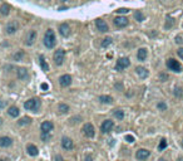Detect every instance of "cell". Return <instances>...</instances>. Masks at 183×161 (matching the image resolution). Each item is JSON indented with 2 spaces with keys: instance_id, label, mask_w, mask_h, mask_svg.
<instances>
[{
  "instance_id": "7",
  "label": "cell",
  "mask_w": 183,
  "mask_h": 161,
  "mask_svg": "<svg viewBox=\"0 0 183 161\" xmlns=\"http://www.w3.org/2000/svg\"><path fill=\"white\" fill-rule=\"evenodd\" d=\"M114 127V123L112 120H105L102 125H100V131L103 134H108L109 131H112V128Z\"/></svg>"
},
{
  "instance_id": "37",
  "label": "cell",
  "mask_w": 183,
  "mask_h": 161,
  "mask_svg": "<svg viewBox=\"0 0 183 161\" xmlns=\"http://www.w3.org/2000/svg\"><path fill=\"white\" fill-rule=\"evenodd\" d=\"M41 138L45 140V141H46V140L50 138V135H49V134H43V132H41Z\"/></svg>"
},
{
  "instance_id": "20",
  "label": "cell",
  "mask_w": 183,
  "mask_h": 161,
  "mask_svg": "<svg viewBox=\"0 0 183 161\" xmlns=\"http://www.w3.org/2000/svg\"><path fill=\"white\" fill-rule=\"evenodd\" d=\"M136 71H137V73H138V76L140 77V78H147L148 77V71H147L146 68H143V67H137L136 68Z\"/></svg>"
},
{
  "instance_id": "25",
  "label": "cell",
  "mask_w": 183,
  "mask_h": 161,
  "mask_svg": "<svg viewBox=\"0 0 183 161\" xmlns=\"http://www.w3.org/2000/svg\"><path fill=\"white\" fill-rule=\"evenodd\" d=\"M113 115H114L116 118H118V120H123V118H124V112L122 110H119V108L113 111Z\"/></svg>"
},
{
  "instance_id": "15",
  "label": "cell",
  "mask_w": 183,
  "mask_h": 161,
  "mask_svg": "<svg viewBox=\"0 0 183 161\" xmlns=\"http://www.w3.org/2000/svg\"><path fill=\"white\" fill-rule=\"evenodd\" d=\"M95 25L98 28V30H100V32H108V24L105 23V20H103V19H97L95 20Z\"/></svg>"
},
{
  "instance_id": "13",
  "label": "cell",
  "mask_w": 183,
  "mask_h": 161,
  "mask_svg": "<svg viewBox=\"0 0 183 161\" xmlns=\"http://www.w3.org/2000/svg\"><path fill=\"white\" fill-rule=\"evenodd\" d=\"M149 155H151V152L148 151V150H146V149H140V150H138L137 151V153H136V157L138 159V160H142V161H144V160H147L149 157Z\"/></svg>"
},
{
  "instance_id": "2",
  "label": "cell",
  "mask_w": 183,
  "mask_h": 161,
  "mask_svg": "<svg viewBox=\"0 0 183 161\" xmlns=\"http://www.w3.org/2000/svg\"><path fill=\"white\" fill-rule=\"evenodd\" d=\"M24 107L28 110V111H34L37 112L40 107V100L39 98H30L25 103H24Z\"/></svg>"
},
{
  "instance_id": "28",
  "label": "cell",
  "mask_w": 183,
  "mask_h": 161,
  "mask_svg": "<svg viewBox=\"0 0 183 161\" xmlns=\"http://www.w3.org/2000/svg\"><path fill=\"white\" fill-rule=\"evenodd\" d=\"M112 42H113V39H112L110 37H107V38H104L103 42H102V48H107L108 45L112 44Z\"/></svg>"
},
{
  "instance_id": "18",
  "label": "cell",
  "mask_w": 183,
  "mask_h": 161,
  "mask_svg": "<svg viewBox=\"0 0 183 161\" xmlns=\"http://www.w3.org/2000/svg\"><path fill=\"white\" fill-rule=\"evenodd\" d=\"M26 151H28V153H29L30 156H38L39 155V150H38V147L35 145H28Z\"/></svg>"
},
{
  "instance_id": "40",
  "label": "cell",
  "mask_w": 183,
  "mask_h": 161,
  "mask_svg": "<svg viewBox=\"0 0 183 161\" xmlns=\"http://www.w3.org/2000/svg\"><path fill=\"white\" fill-rule=\"evenodd\" d=\"M182 42H183V40H182V38H181L179 36L176 37V43H182Z\"/></svg>"
},
{
  "instance_id": "34",
  "label": "cell",
  "mask_w": 183,
  "mask_h": 161,
  "mask_svg": "<svg viewBox=\"0 0 183 161\" xmlns=\"http://www.w3.org/2000/svg\"><path fill=\"white\" fill-rule=\"evenodd\" d=\"M125 140H127L128 142H134V137H133L132 135H127V136H125Z\"/></svg>"
},
{
  "instance_id": "22",
  "label": "cell",
  "mask_w": 183,
  "mask_h": 161,
  "mask_svg": "<svg viewBox=\"0 0 183 161\" xmlns=\"http://www.w3.org/2000/svg\"><path fill=\"white\" fill-rule=\"evenodd\" d=\"M18 78H20V79H26L28 78V71L25 68H19L18 69Z\"/></svg>"
},
{
  "instance_id": "19",
  "label": "cell",
  "mask_w": 183,
  "mask_h": 161,
  "mask_svg": "<svg viewBox=\"0 0 183 161\" xmlns=\"http://www.w3.org/2000/svg\"><path fill=\"white\" fill-rule=\"evenodd\" d=\"M147 55H148V52H147L146 48H140L137 53V58H138V60H146Z\"/></svg>"
},
{
  "instance_id": "21",
  "label": "cell",
  "mask_w": 183,
  "mask_h": 161,
  "mask_svg": "<svg viewBox=\"0 0 183 161\" xmlns=\"http://www.w3.org/2000/svg\"><path fill=\"white\" fill-rule=\"evenodd\" d=\"M39 60H40V67H41V69H43L44 72H48V71H49V66H48V63H46L45 58H44V55H40V57H39Z\"/></svg>"
},
{
  "instance_id": "10",
  "label": "cell",
  "mask_w": 183,
  "mask_h": 161,
  "mask_svg": "<svg viewBox=\"0 0 183 161\" xmlns=\"http://www.w3.org/2000/svg\"><path fill=\"white\" fill-rule=\"evenodd\" d=\"M70 32H72V30H70L69 24L63 23V24L59 25V33H60V36H62V37H64V38L69 37V36H70Z\"/></svg>"
},
{
  "instance_id": "39",
  "label": "cell",
  "mask_w": 183,
  "mask_h": 161,
  "mask_svg": "<svg viewBox=\"0 0 183 161\" xmlns=\"http://www.w3.org/2000/svg\"><path fill=\"white\" fill-rule=\"evenodd\" d=\"M23 55H24V53H23V52H19L18 54H15V57H14V58H15V60H18L20 57H23Z\"/></svg>"
},
{
  "instance_id": "16",
  "label": "cell",
  "mask_w": 183,
  "mask_h": 161,
  "mask_svg": "<svg viewBox=\"0 0 183 161\" xmlns=\"http://www.w3.org/2000/svg\"><path fill=\"white\" fill-rule=\"evenodd\" d=\"M13 145V140L8 136H3L0 137V147H9Z\"/></svg>"
},
{
  "instance_id": "9",
  "label": "cell",
  "mask_w": 183,
  "mask_h": 161,
  "mask_svg": "<svg viewBox=\"0 0 183 161\" xmlns=\"http://www.w3.org/2000/svg\"><path fill=\"white\" fill-rule=\"evenodd\" d=\"M16 30H19V23L16 22V20H11L10 23H8V25H6V33L14 34Z\"/></svg>"
},
{
  "instance_id": "44",
  "label": "cell",
  "mask_w": 183,
  "mask_h": 161,
  "mask_svg": "<svg viewBox=\"0 0 183 161\" xmlns=\"http://www.w3.org/2000/svg\"><path fill=\"white\" fill-rule=\"evenodd\" d=\"M86 161H92V157H90V155H88V156L86 157Z\"/></svg>"
},
{
  "instance_id": "36",
  "label": "cell",
  "mask_w": 183,
  "mask_h": 161,
  "mask_svg": "<svg viewBox=\"0 0 183 161\" xmlns=\"http://www.w3.org/2000/svg\"><path fill=\"white\" fill-rule=\"evenodd\" d=\"M174 94L177 96V97H179V96L182 94V89H181L179 87H177V88H176V91H174Z\"/></svg>"
},
{
  "instance_id": "33",
  "label": "cell",
  "mask_w": 183,
  "mask_h": 161,
  "mask_svg": "<svg viewBox=\"0 0 183 161\" xmlns=\"http://www.w3.org/2000/svg\"><path fill=\"white\" fill-rule=\"evenodd\" d=\"M157 107H158V110H160V111H166V110H167V104H166L164 102H159V103L157 104Z\"/></svg>"
},
{
  "instance_id": "3",
  "label": "cell",
  "mask_w": 183,
  "mask_h": 161,
  "mask_svg": "<svg viewBox=\"0 0 183 161\" xmlns=\"http://www.w3.org/2000/svg\"><path fill=\"white\" fill-rule=\"evenodd\" d=\"M130 66V60L129 58L123 57V58H119L117 60V64H116V71H123V69L128 68Z\"/></svg>"
},
{
  "instance_id": "6",
  "label": "cell",
  "mask_w": 183,
  "mask_h": 161,
  "mask_svg": "<svg viewBox=\"0 0 183 161\" xmlns=\"http://www.w3.org/2000/svg\"><path fill=\"white\" fill-rule=\"evenodd\" d=\"M83 134L86 135L87 137L92 138V137H94L95 135V131H94V126L92 125V123H86L83 126Z\"/></svg>"
},
{
  "instance_id": "30",
  "label": "cell",
  "mask_w": 183,
  "mask_h": 161,
  "mask_svg": "<svg viewBox=\"0 0 183 161\" xmlns=\"http://www.w3.org/2000/svg\"><path fill=\"white\" fill-rule=\"evenodd\" d=\"M134 18H136V20H138V22H143L144 20V15L142 14V11H139V10L134 11Z\"/></svg>"
},
{
  "instance_id": "38",
  "label": "cell",
  "mask_w": 183,
  "mask_h": 161,
  "mask_svg": "<svg viewBox=\"0 0 183 161\" xmlns=\"http://www.w3.org/2000/svg\"><path fill=\"white\" fill-rule=\"evenodd\" d=\"M177 54H178V57L183 59V48H179V49L177 51Z\"/></svg>"
},
{
  "instance_id": "1",
  "label": "cell",
  "mask_w": 183,
  "mask_h": 161,
  "mask_svg": "<svg viewBox=\"0 0 183 161\" xmlns=\"http://www.w3.org/2000/svg\"><path fill=\"white\" fill-rule=\"evenodd\" d=\"M43 42H44V45L46 48H49V49L54 48L55 43H57V39H55V34H54V30L53 29H46Z\"/></svg>"
},
{
  "instance_id": "23",
  "label": "cell",
  "mask_w": 183,
  "mask_h": 161,
  "mask_svg": "<svg viewBox=\"0 0 183 161\" xmlns=\"http://www.w3.org/2000/svg\"><path fill=\"white\" fill-rule=\"evenodd\" d=\"M8 113H9V116H11V117H18V116L20 115V112H19V108H18V107L11 106V107L9 108V111H8Z\"/></svg>"
},
{
  "instance_id": "32",
  "label": "cell",
  "mask_w": 183,
  "mask_h": 161,
  "mask_svg": "<svg viewBox=\"0 0 183 161\" xmlns=\"http://www.w3.org/2000/svg\"><path fill=\"white\" fill-rule=\"evenodd\" d=\"M174 24V22H173V18H171L170 15L167 17V24H166V29H170V28Z\"/></svg>"
},
{
  "instance_id": "45",
  "label": "cell",
  "mask_w": 183,
  "mask_h": 161,
  "mask_svg": "<svg viewBox=\"0 0 183 161\" xmlns=\"http://www.w3.org/2000/svg\"><path fill=\"white\" fill-rule=\"evenodd\" d=\"M0 107H2V108L4 107V102H0Z\"/></svg>"
},
{
  "instance_id": "35",
  "label": "cell",
  "mask_w": 183,
  "mask_h": 161,
  "mask_svg": "<svg viewBox=\"0 0 183 161\" xmlns=\"http://www.w3.org/2000/svg\"><path fill=\"white\" fill-rule=\"evenodd\" d=\"M129 10L127 9V8H121V9H118L117 10V13H119V14H125V13H128Z\"/></svg>"
},
{
  "instance_id": "26",
  "label": "cell",
  "mask_w": 183,
  "mask_h": 161,
  "mask_svg": "<svg viewBox=\"0 0 183 161\" xmlns=\"http://www.w3.org/2000/svg\"><path fill=\"white\" fill-rule=\"evenodd\" d=\"M29 123H32V118H29V117H23L18 121L19 126H25V125H29Z\"/></svg>"
},
{
  "instance_id": "5",
  "label": "cell",
  "mask_w": 183,
  "mask_h": 161,
  "mask_svg": "<svg viewBox=\"0 0 183 161\" xmlns=\"http://www.w3.org/2000/svg\"><path fill=\"white\" fill-rule=\"evenodd\" d=\"M167 67H168V69H171V71H173V72H181L182 71V67L178 63V60H176L173 58H170L167 60Z\"/></svg>"
},
{
  "instance_id": "8",
  "label": "cell",
  "mask_w": 183,
  "mask_h": 161,
  "mask_svg": "<svg viewBox=\"0 0 183 161\" xmlns=\"http://www.w3.org/2000/svg\"><path fill=\"white\" fill-rule=\"evenodd\" d=\"M113 23H114V25L118 26V28H124V26L128 25L129 20L127 19L125 17H117V18H114Z\"/></svg>"
},
{
  "instance_id": "17",
  "label": "cell",
  "mask_w": 183,
  "mask_h": 161,
  "mask_svg": "<svg viewBox=\"0 0 183 161\" xmlns=\"http://www.w3.org/2000/svg\"><path fill=\"white\" fill-rule=\"evenodd\" d=\"M35 38H37V33H35L34 30H30L29 33H28V36H26V42H25V44H26V45H32V44L34 43Z\"/></svg>"
},
{
  "instance_id": "43",
  "label": "cell",
  "mask_w": 183,
  "mask_h": 161,
  "mask_svg": "<svg viewBox=\"0 0 183 161\" xmlns=\"http://www.w3.org/2000/svg\"><path fill=\"white\" fill-rule=\"evenodd\" d=\"M160 78L162 79H167V76L166 74H160Z\"/></svg>"
},
{
  "instance_id": "31",
  "label": "cell",
  "mask_w": 183,
  "mask_h": 161,
  "mask_svg": "<svg viewBox=\"0 0 183 161\" xmlns=\"http://www.w3.org/2000/svg\"><path fill=\"white\" fill-rule=\"evenodd\" d=\"M166 147H167V141H166L164 138H162V140H160V142H159V146H158V150L162 151V150H164Z\"/></svg>"
},
{
  "instance_id": "11",
  "label": "cell",
  "mask_w": 183,
  "mask_h": 161,
  "mask_svg": "<svg viewBox=\"0 0 183 161\" xmlns=\"http://www.w3.org/2000/svg\"><path fill=\"white\" fill-rule=\"evenodd\" d=\"M53 128H54V125L50 121H45V122L41 123V126H40V130H41L43 134H50V131Z\"/></svg>"
},
{
  "instance_id": "41",
  "label": "cell",
  "mask_w": 183,
  "mask_h": 161,
  "mask_svg": "<svg viewBox=\"0 0 183 161\" xmlns=\"http://www.w3.org/2000/svg\"><path fill=\"white\" fill-rule=\"evenodd\" d=\"M41 89H44V91L48 89V85H46V83H43V85H41Z\"/></svg>"
},
{
  "instance_id": "46",
  "label": "cell",
  "mask_w": 183,
  "mask_h": 161,
  "mask_svg": "<svg viewBox=\"0 0 183 161\" xmlns=\"http://www.w3.org/2000/svg\"><path fill=\"white\" fill-rule=\"evenodd\" d=\"M0 161H8V160H5V159H3V160H2V159H0Z\"/></svg>"
},
{
  "instance_id": "27",
  "label": "cell",
  "mask_w": 183,
  "mask_h": 161,
  "mask_svg": "<svg viewBox=\"0 0 183 161\" xmlns=\"http://www.w3.org/2000/svg\"><path fill=\"white\" fill-rule=\"evenodd\" d=\"M99 101H100L102 103H112V102H113V98H112L110 96H105V94H103V96L99 97Z\"/></svg>"
},
{
  "instance_id": "14",
  "label": "cell",
  "mask_w": 183,
  "mask_h": 161,
  "mask_svg": "<svg viewBox=\"0 0 183 161\" xmlns=\"http://www.w3.org/2000/svg\"><path fill=\"white\" fill-rule=\"evenodd\" d=\"M59 83H60L62 87H68V86H70V85H72V76H69V74L62 76L60 78H59Z\"/></svg>"
},
{
  "instance_id": "24",
  "label": "cell",
  "mask_w": 183,
  "mask_h": 161,
  "mask_svg": "<svg viewBox=\"0 0 183 161\" xmlns=\"http://www.w3.org/2000/svg\"><path fill=\"white\" fill-rule=\"evenodd\" d=\"M11 8H10V5L9 4H3L2 6H0V13L3 14V15H8V14L10 13Z\"/></svg>"
},
{
  "instance_id": "29",
  "label": "cell",
  "mask_w": 183,
  "mask_h": 161,
  "mask_svg": "<svg viewBox=\"0 0 183 161\" xmlns=\"http://www.w3.org/2000/svg\"><path fill=\"white\" fill-rule=\"evenodd\" d=\"M58 108H59V111L62 112V113H68L69 112V106L65 104V103H60Z\"/></svg>"
},
{
  "instance_id": "42",
  "label": "cell",
  "mask_w": 183,
  "mask_h": 161,
  "mask_svg": "<svg viewBox=\"0 0 183 161\" xmlns=\"http://www.w3.org/2000/svg\"><path fill=\"white\" fill-rule=\"evenodd\" d=\"M55 161H63V157H60L59 155L55 156Z\"/></svg>"
},
{
  "instance_id": "4",
  "label": "cell",
  "mask_w": 183,
  "mask_h": 161,
  "mask_svg": "<svg viewBox=\"0 0 183 161\" xmlns=\"http://www.w3.org/2000/svg\"><path fill=\"white\" fill-rule=\"evenodd\" d=\"M64 58H65V51L64 49H58V51H55L54 53V63L57 66H62L63 64V62H64Z\"/></svg>"
},
{
  "instance_id": "47",
  "label": "cell",
  "mask_w": 183,
  "mask_h": 161,
  "mask_svg": "<svg viewBox=\"0 0 183 161\" xmlns=\"http://www.w3.org/2000/svg\"><path fill=\"white\" fill-rule=\"evenodd\" d=\"M181 145H182V147H183V140H182V142H181Z\"/></svg>"
},
{
  "instance_id": "12",
  "label": "cell",
  "mask_w": 183,
  "mask_h": 161,
  "mask_svg": "<svg viewBox=\"0 0 183 161\" xmlns=\"http://www.w3.org/2000/svg\"><path fill=\"white\" fill-rule=\"evenodd\" d=\"M62 146L64 150H72L74 147V144H73V140L69 138V137H63L62 138Z\"/></svg>"
}]
</instances>
